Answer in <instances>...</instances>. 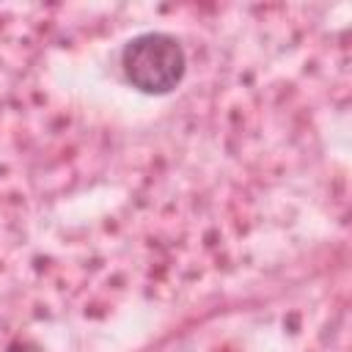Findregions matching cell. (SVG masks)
<instances>
[{
	"label": "cell",
	"instance_id": "obj_1",
	"mask_svg": "<svg viewBox=\"0 0 352 352\" xmlns=\"http://www.w3.org/2000/svg\"><path fill=\"white\" fill-rule=\"evenodd\" d=\"M121 69L132 88L148 96H162L182 82L187 72V55L170 33L148 30L124 44Z\"/></svg>",
	"mask_w": 352,
	"mask_h": 352
},
{
	"label": "cell",
	"instance_id": "obj_2",
	"mask_svg": "<svg viewBox=\"0 0 352 352\" xmlns=\"http://www.w3.org/2000/svg\"><path fill=\"white\" fill-rule=\"evenodd\" d=\"M8 352H41V346H36L33 341H14Z\"/></svg>",
	"mask_w": 352,
	"mask_h": 352
}]
</instances>
